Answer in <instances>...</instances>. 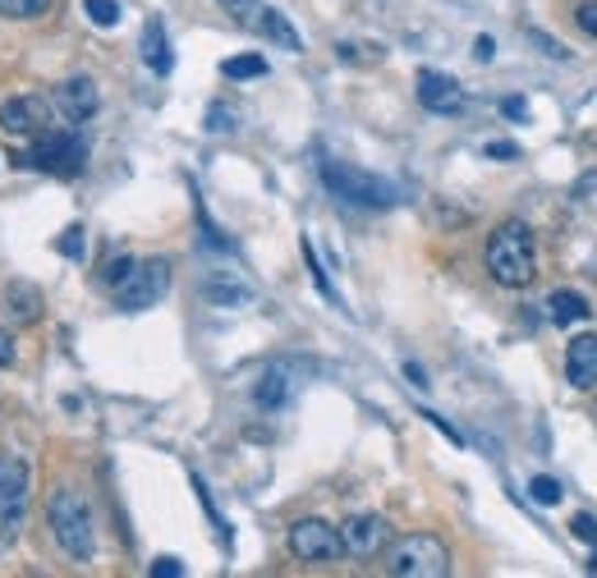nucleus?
Listing matches in <instances>:
<instances>
[{"label":"nucleus","instance_id":"f257e3e1","mask_svg":"<svg viewBox=\"0 0 597 578\" xmlns=\"http://www.w3.org/2000/svg\"><path fill=\"white\" fill-rule=\"evenodd\" d=\"M483 257H487L491 280L506 289H524L538 276V244H533V230L524 221H501L487 234Z\"/></svg>","mask_w":597,"mask_h":578},{"label":"nucleus","instance_id":"9b49d317","mask_svg":"<svg viewBox=\"0 0 597 578\" xmlns=\"http://www.w3.org/2000/svg\"><path fill=\"white\" fill-rule=\"evenodd\" d=\"M42 289L37 285H29V280H14V285H5V294H0V312H5V322L14 326V331H23V326H37L42 322Z\"/></svg>","mask_w":597,"mask_h":578},{"label":"nucleus","instance_id":"6e6552de","mask_svg":"<svg viewBox=\"0 0 597 578\" xmlns=\"http://www.w3.org/2000/svg\"><path fill=\"white\" fill-rule=\"evenodd\" d=\"M290 556L303 565H327V560H341L345 546H341V529H331L327 519H299L290 529Z\"/></svg>","mask_w":597,"mask_h":578},{"label":"nucleus","instance_id":"aec40b11","mask_svg":"<svg viewBox=\"0 0 597 578\" xmlns=\"http://www.w3.org/2000/svg\"><path fill=\"white\" fill-rule=\"evenodd\" d=\"M221 10L235 19L240 29H253V33H257V23H263V14H267L263 0H221Z\"/></svg>","mask_w":597,"mask_h":578},{"label":"nucleus","instance_id":"4be33fe9","mask_svg":"<svg viewBox=\"0 0 597 578\" xmlns=\"http://www.w3.org/2000/svg\"><path fill=\"white\" fill-rule=\"evenodd\" d=\"M221 74H225V78H263V74H267V60H263V56H230V60L221 65Z\"/></svg>","mask_w":597,"mask_h":578},{"label":"nucleus","instance_id":"f3484780","mask_svg":"<svg viewBox=\"0 0 597 578\" xmlns=\"http://www.w3.org/2000/svg\"><path fill=\"white\" fill-rule=\"evenodd\" d=\"M290 396H295V377L285 373V367H267V373L257 377V386H253V404L257 409H280Z\"/></svg>","mask_w":597,"mask_h":578},{"label":"nucleus","instance_id":"a211bd4d","mask_svg":"<svg viewBox=\"0 0 597 578\" xmlns=\"http://www.w3.org/2000/svg\"><path fill=\"white\" fill-rule=\"evenodd\" d=\"M548 308H552V322L556 326H575V322H584L588 312H593L579 289H556V294L548 299Z\"/></svg>","mask_w":597,"mask_h":578},{"label":"nucleus","instance_id":"0eeeda50","mask_svg":"<svg viewBox=\"0 0 597 578\" xmlns=\"http://www.w3.org/2000/svg\"><path fill=\"white\" fill-rule=\"evenodd\" d=\"M170 289V262L166 257H147V262H134L129 276L115 285V303L124 312H147L166 299Z\"/></svg>","mask_w":597,"mask_h":578},{"label":"nucleus","instance_id":"c9c22d12","mask_svg":"<svg viewBox=\"0 0 597 578\" xmlns=\"http://www.w3.org/2000/svg\"><path fill=\"white\" fill-rule=\"evenodd\" d=\"M584 193H593L588 202H597V175H588V179L579 184V189H575V198H584Z\"/></svg>","mask_w":597,"mask_h":578},{"label":"nucleus","instance_id":"9d476101","mask_svg":"<svg viewBox=\"0 0 597 578\" xmlns=\"http://www.w3.org/2000/svg\"><path fill=\"white\" fill-rule=\"evenodd\" d=\"M0 129H5L10 138H37L42 129H51V101L37 92L10 97L5 107H0Z\"/></svg>","mask_w":597,"mask_h":578},{"label":"nucleus","instance_id":"a878e982","mask_svg":"<svg viewBox=\"0 0 597 578\" xmlns=\"http://www.w3.org/2000/svg\"><path fill=\"white\" fill-rule=\"evenodd\" d=\"M207 129H212V134H230V129H235V111H230L225 101H217V107L207 111Z\"/></svg>","mask_w":597,"mask_h":578},{"label":"nucleus","instance_id":"c756f323","mask_svg":"<svg viewBox=\"0 0 597 578\" xmlns=\"http://www.w3.org/2000/svg\"><path fill=\"white\" fill-rule=\"evenodd\" d=\"M129 267H134V257H115V262H111V267H107V271H101V285H111V289H115V285H120V280L129 276Z\"/></svg>","mask_w":597,"mask_h":578},{"label":"nucleus","instance_id":"bb28decb","mask_svg":"<svg viewBox=\"0 0 597 578\" xmlns=\"http://www.w3.org/2000/svg\"><path fill=\"white\" fill-rule=\"evenodd\" d=\"M65 257H84V230L79 225H69L65 234H60V244H56Z\"/></svg>","mask_w":597,"mask_h":578},{"label":"nucleus","instance_id":"dca6fc26","mask_svg":"<svg viewBox=\"0 0 597 578\" xmlns=\"http://www.w3.org/2000/svg\"><path fill=\"white\" fill-rule=\"evenodd\" d=\"M139 51H143V65H147L152 74L166 78V74L175 69V51H170V37H166V29H162V19H147Z\"/></svg>","mask_w":597,"mask_h":578},{"label":"nucleus","instance_id":"412c9836","mask_svg":"<svg viewBox=\"0 0 597 578\" xmlns=\"http://www.w3.org/2000/svg\"><path fill=\"white\" fill-rule=\"evenodd\" d=\"M51 5H56V0H0V14L5 19H42V14H51Z\"/></svg>","mask_w":597,"mask_h":578},{"label":"nucleus","instance_id":"ddd939ff","mask_svg":"<svg viewBox=\"0 0 597 578\" xmlns=\"http://www.w3.org/2000/svg\"><path fill=\"white\" fill-rule=\"evenodd\" d=\"M97 107H101V92H97L92 78H65V84L56 88V111H60L65 120H74V124L92 120Z\"/></svg>","mask_w":597,"mask_h":578},{"label":"nucleus","instance_id":"39448f33","mask_svg":"<svg viewBox=\"0 0 597 578\" xmlns=\"http://www.w3.org/2000/svg\"><path fill=\"white\" fill-rule=\"evenodd\" d=\"M386 574L391 578H446L451 546L432 533H409L386 546Z\"/></svg>","mask_w":597,"mask_h":578},{"label":"nucleus","instance_id":"f03ea898","mask_svg":"<svg viewBox=\"0 0 597 578\" xmlns=\"http://www.w3.org/2000/svg\"><path fill=\"white\" fill-rule=\"evenodd\" d=\"M46 519H51V533H56V542H60V551L69 560L84 565V560L97 556V519H92V505H88V496L79 487L60 482L56 491H51Z\"/></svg>","mask_w":597,"mask_h":578},{"label":"nucleus","instance_id":"7c9ffc66","mask_svg":"<svg viewBox=\"0 0 597 578\" xmlns=\"http://www.w3.org/2000/svg\"><path fill=\"white\" fill-rule=\"evenodd\" d=\"M14 358H19L14 335H10V331H0V367H14Z\"/></svg>","mask_w":597,"mask_h":578},{"label":"nucleus","instance_id":"4468645a","mask_svg":"<svg viewBox=\"0 0 597 578\" xmlns=\"http://www.w3.org/2000/svg\"><path fill=\"white\" fill-rule=\"evenodd\" d=\"M565 381L575 390L597 386V335H575L565 345Z\"/></svg>","mask_w":597,"mask_h":578},{"label":"nucleus","instance_id":"423d86ee","mask_svg":"<svg viewBox=\"0 0 597 578\" xmlns=\"http://www.w3.org/2000/svg\"><path fill=\"white\" fill-rule=\"evenodd\" d=\"M29 491H33V468L19 455H0V556L14 551L23 537V519H29Z\"/></svg>","mask_w":597,"mask_h":578},{"label":"nucleus","instance_id":"7ed1b4c3","mask_svg":"<svg viewBox=\"0 0 597 578\" xmlns=\"http://www.w3.org/2000/svg\"><path fill=\"white\" fill-rule=\"evenodd\" d=\"M322 184L341 198V202H354V207H368V212H391L400 207V189L391 179H382L373 170H358V166H345V162H331L322 156Z\"/></svg>","mask_w":597,"mask_h":578},{"label":"nucleus","instance_id":"1a4fd4ad","mask_svg":"<svg viewBox=\"0 0 597 578\" xmlns=\"http://www.w3.org/2000/svg\"><path fill=\"white\" fill-rule=\"evenodd\" d=\"M341 546L350 560H377L391 546V523L382 514H354L341 523Z\"/></svg>","mask_w":597,"mask_h":578},{"label":"nucleus","instance_id":"f8f14e48","mask_svg":"<svg viewBox=\"0 0 597 578\" xmlns=\"http://www.w3.org/2000/svg\"><path fill=\"white\" fill-rule=\"evenodd\" d=\"M419 101H423L432 115H460V111H464V88L455 84L451 74L423 69V74H419Z\"/></svg>","mask_w":597,"mask_h":578},{"label":"nucleus","instance_id":"2eb2a0df","mask_svg":"<svg viewBox=\"0 0 597 578\" xmlns=\"http://www.w3.org/2000/svg\"><path fill=\"white\" fill-rule=\"evenodd\" d=\"M198 294L212 303V308H225V312H235V308H248L253 303V289L244 280H235L230 271H217V276H207L198 285Z\"/></svg>","mask_w":597,"mask_h":578},{"label":"nucleus","instance_id":"20e7f679","mask_svg":"<svg viewBox=\"0 0 597 578\" xmlns=\"http://www.w3.org/2000/svg\"><path fill=\"white\" fill-rule=\"evenodd\" d=\"M19 166H37L56 179H74L88 166V143L79 129H42L29 152H10Z\"/></svg>","mask_w":597,"mask_h":578},{"label":"nucleus","instance_id":"c85d7f7f","mask_svg":"<svg viewBox=\"0 0 597 578\" xmlns=\"http://www.w3.org/2000/svg\"><path fill=\"white\" fill-rule=\"evenodd\" d=\"M575 23H579L588 37H597V0H584V5L575 10Z\"/></svg>","mask_w":597,"mask_h":578},{"label":"nucleus","instance_id":"b1692460","mask_svg":"<svg viewBox=\"0 0 597 578\" xmlns=\"http://www.w3.org/2000/svg\"><path fill=\"white\" fill-rule=\"evenodd\" d=\"M529 496H533L538 505H561V496H565V491H561V482H556V478H542V473H538V478L529 482Z\"/></svg>","mask_w":597,"mask_h":578},{"label":"nucleus","instance_id":"5701e85b","mask_svg":"<svg viewBox=\"0 0 597 578\" xmlns=\"http://www.w3.org/2000/svg\"><path fill=\"white\" fill-rule=\"evenodd\" d=\"M84 14H88V23H97V29H115L120 23L115 0H84Z\"/></svg>","mask_w":597,"mask_h":578},{"label":"nucleus","instance_id":"393cba45","mask_svg":"<svg viewBox=\"0 0 597 578\" xmlns=\"http://www.w3.org/2000/svg\"><path fill=\"white\" fill-rule=\"evenodd\" d=\"M570 533H575L579 542H593V560H588V569L597 574V519H593V514H575V523H570Z\"/></svg>","mask_w":597,"mask_h":578},{"label":"nucleus","instance_id":"2f4dec72","mask_svg":"<svg viewBox=\"0 0 597 578\" xmlns=\"http://www.w3.org/2000/svg\"><path fill=\"white\" fill-rule=\"evenodd\" d=\"M483 152L491 156V162H515V156H519V147H515V143H487Z\"/></svg>","mask_w":597,"mask_h":578},{"label":"nucleus","instance_id":"6ab92c4d","mask_svg":"<svg viewBox=\"0 0 597 578\" xmlns=\"http://www.w3.org/2000/svg\"><path fill=\"white\" fill-rule=\"evenodd\" d=\"M257 33H263L267 42H276V46H285V51H295V56H299V51H303V42H299V33H295V23H290V19H285L280 10H272V5H267L263 23H257Z\"/></svg>","mask_w":597,"mask_h":578},{"label":"nucleus","instance_id":"f704fd0d","mask_svg":"<svg viewBox=\"0 0 597 578\" xmlns=\"http://www.w3.org/2000/svg\"><path fill=\"white\" fill-rule=\"evenodd\" d=\"M405 377H409L413 386H419V390H428V373H423L419 363H405Z\"/></svg>","mask_w":597,"mask_h":578},{"label":"nucleus","instance_id":"72a5a7b5","mask_svg":"<svg viewBox=\"0 0 597 578\" xmlns=\"http://www.w3.org/2000/svg\"><path fill=\"white\" fill-rule=\"evenodd\" d=\"M474 56H478V60L487 65L491 56H497V42H491V37H478V42H474Z\"/></svg>","mask_w":597,"mask_h":578},{"label":"nucleus","instance_id":"cd10ccee","mask_svg":"<svg viewBox=\"0 0 597 578\" xmlns=\"http://www.w3.org/2000/svg\"><path fill=\"white\" fill-rule=\"evenodd\" d=\"M147 574H152V578H179V574H185V560H175V556H157Z\"/></svg>","mask_w":597,"mask_h":578},{"label":"nucleus","instance_id":"473e14b6","mask_svg":"<svg viewBox=\"0 0 597 578\" xmlns=\"http://www.w3.org/2000/svg\"><path fill=\"white\" fill-rule=\"evenodd\" d=\"M501 111H506L510 120H524V115H529V107H524V97H510V101H501Z\"/></svg>","mask_w":597,"mask_h":578}]
</instances>
